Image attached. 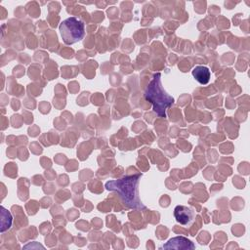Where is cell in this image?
<instances>
[{
	"label": "cell",
	"mask_w": 250,
	"mask_h": 250,
	"mask_svg": "<svg viewBox=\"0 0 250 250\" xmlns=\"http://www.w3.org/2000/svg\"><path fill=\"white\" fill-rule=\"evenodd\" d=\"M140 177V175H133L118 180H111L105 183V188L107 190L117 191L125 205L131 208H141L143 205L138 193Z\"/></svg>",
	"instance_id": "obj_1"
},
{
	"label": "cell",
	"mask_w": 250,
	"mask_h": 250,
	"mask_svg": "<svg viewBox=\"0 0 250 250\" xmlns=\"http://www.w3.org/2000/svg\"><path fill=\"white\" fill-rule=\"evenodd\" d=\"M146 99L152 104L153 111L160 117H166V110L174 104V98L166 93L161 84V74H154L145 92Z\"/></svg>",
	"instance_id": "obj_2"
},
{
	"label": "cell",
	"mask_w": 250,
	"mask_h": 250,
	"mask_svg": "<svg viewBox=\"0 0 250 250\" xmlns=\"http://www.w3.org/2000/svg\"><path fill=\"white\" fill-rule=\"evenodd\" d=\"M59 30L62 41L67 45L77 43L85 36L84 22L76 17H69L63 20L59 25Z\"/></svg>",
	"instance_id": "obj_3"
},
{
	"label": "cell",
	"mask_w": 250,
	"mask_h": 250,
	"mask_svg": "<svg viewBox=\"0 0 250 250\" xmlns=\"http://www.w3.org/2000/svg\"><path fill=\"white\" fill-rule=\"evenodd\" d=\"M174 217L182 226H189L195 219V212L186 205H177L174 209Z\"/></svg>",
	"instance_id": "obj_4"
},
{
	"label": "cell",
	"mask_w": 250,
	"mask_h": 250,
	"mask_svg": "<svg viewBox=\"0 0 250 250\" xmlns=\"http://www.w3.org/2000/svg\"><path fill=\"white\" fill-rule=\"evenodd\" d=\"M195 246L193 243L184 236H176L168 240L167 243L163 244L160 249H193Z\"/></svg>",
	"instance_id": "obj_5"
},
{
	"label": "cell",
	"mask_w": 250,
	"mask_h": 250,
	"mask_svg": "<svg viewBox=\"0 0 250 250\" xmlns=\"http://www.w3.org/2000/svg\"><path fill=\"white\" fill-rule=\"evenodd\" d=\"M192 76L195 78V80L200 83V84H207L210 80V76H211V73H210V70L208 67L206 66H203V65H197L195 66L192 71Z\"/></svg>",
	"instance_id": "obj_6"
}]
</instances>
